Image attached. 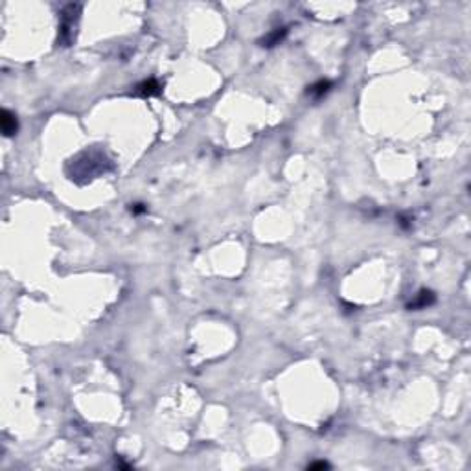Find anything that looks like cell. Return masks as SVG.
I'll list each match as a JSON object with an SVG mask.
<instances>
[{"label": "cell", "mask_w": 471, "mask_h": 471, "mask_svg": "<svg viewBox=\"0 0 471 471\" xmlns=\"http://www.w3.org/2000/svg\"><path fill=\"white\" fill-rule=\"evenodd\" d=\"M0 127H2V133L6 137H13L19 131V122H17V116L13 112H10L8 109L2 111L0 114Z\"/></svg>", "instance_id": "6da1fadb"}, {"label": "cell", "mask_w": 471, "mask_h": 471, "mask_svg": "<svg viewBox=\"0 0 471 471\" xmlns=\"http://www.w3.org/2000/svg\"><path fill=\"white\" fill-rule=\"evenodd\" d=\"M433 302H435V294L431 293V291H421V293L416 294V298L409 304V309H425Z\"/></svg>", "instance_id": "7a4b0ae2"}, {"label": "cell", "mask_w": 471, "mask_h": 471, "mask_svg": "<svg viewBox=\"0 0 471 471\" xmlns=\"http://www.w3.org/2000/svg\"><path fill=\"white\" fill-rule=\"evenodd\" d=\"M160 89H162V87L158 85L155 79H147V81L137 85V91L135 92H137L138 96H155V94L160 92Z\"/></svg>", "instance_id": "3957f363"}, {"label": "cell", "mask_w": 471, "mask_h": 471, "mask_svg": "<svg viewBox=\"0 0 471 471\" xmlns=\"http://www.w3.org/2000/svg\"><path fill=\"white\" fill-rule=\"evenodd\" d=\"M287 35V30L285 28H276L274 31H271L269 35H265L264 39H262V46H276L280 45V42L284 41V37Z\"/></svg>", "instance_id": "277c9868"}, {"label": "cell", "mask_w": 471, "mask_h": 471, "mask_svg": "<svg viewBox=\"0 0 471 471\" xmlns=\"http://www.w3.org/2000/svg\"><path fill=\"white\" fill-rule=\"evenodd\" d=\"M329 87H331V83L326 81V79H320V81H317L315 85L308 87V96L311 98H322L326 94V92L329 91Z\"/></svg>", "instance_id": "5b68a950"}, {"label": "cell", "mask_w": 471, "mask_h": 471, "mask_svg": "<svg viewBox=\"0 0 471 471\" xmlns=\"http://www.w3.org/2000/svg\"><path fill=\"white\" fill-rule=\"evenodd\" d=\"M328 467H329L328 462H322V460H320V462H313V464H309L308 469H328Z\"/></svg>", "instance_id": "8992f818"}, {"label": "cell", "mask_w": 471, "mask_h": 471, "mask_svg": "<svg viewBox=\"0 0 471 471\" xmlns=\"http://www.w3.org/2000/svg\"><path fill=\"white\" fill-rule=\"evenodd\" d=\"M135 213H140V212H146V208H144V204H135V208H131Z\"/></svg>", "instance_id": "52a82bcc"}]
</instances>
